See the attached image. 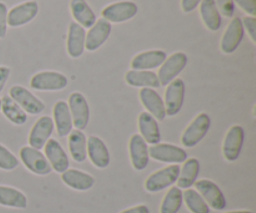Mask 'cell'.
<instances>
[{"label": "cell", "instance_id": "cell-6", "mask_svg": "<svg viewBox=\"0 0 256 213\" xmlns=\"http://www.w3.org/2000/svg\"><path fill=\"white\" fill-rule=\"evenodd\" d=\"M186 65L188 56L184 52H176V54H172V56L168 57L164 64H162V69H160L159 75H158L160 86H166L172 80L178 79V76L182 74V71L186 67Z\"/></svg>", "mask_w": 256, "mask_h": 213}, {"label": "cell", "instance_id": "cell-18", "mask_svg": "<svg viewBox=\"0 0 256 213\" xmlns=\"http://www.w3.org/2000/svg\"><path fill=\"white\" fill-rule=\"evenodd\" d=\"M45 155L49 161L50 166L52 170H55L59 174H62L66 170H69L70 161L68 157L66 152L62 147V145L56 141V140H49L45 145Z\"/></svg>", "mask_w": 256, "mask_h": 213}, {"label": "cell", "instance_id": "cell-28", "mask_svg": "<svg viewBox=\"0 0 256 213\" xmlns=\"http://www.w3.org/2000/svg\"><path fill=\"white\" fill-rule=\"evenodd\" d=\"M72 12L80 26L92 27L96 22V15L85 0H72Z\"/></svg>", "mask_w": 256, "mask_h": 213}, {"label": "cell", "instance_id": "cell-40", "mask_svg": "<svg viewBox=\"0 0 256 213\" xmlns=\"http://www.w3.org/2000/svg\"><path fill=\"white\" fill-rule=\"evenodd\" d=\"M202 0H182V7L184 12H192L196 9Z\"/></svg>", "mask_w": 256, "mask_h": 213}, {"label": "cell", "instance_id": "cell-5", "mask_svg": "<svg viewBox=\"0 0 256 213\" xmlns=\"http://www.w3.org/2000/svg\"><path fill=\"white\" fill-rule=\"evenodd\" d=\"M186 86L182 79H175L168 86L165 92V112L166 116H175L182 109Z\"/></svg>", "mask_w": 256, "mask_h": 213}, {"label": "cell", "instance_id": "cell-3", "mask_svg": "<svg viewBox=\"0 0 256 213\" xmlns=\"http://www.w3.org/2000/svg\"><path fill=\"white\" fill-rule=\"evenodd\" d=\"M195 185H196V191L202 195L208 206L212 207L216 211H222L226 209V197L215 182L210 181V180H200V181L195 182Z\"/></svg>", "mask_w": 256, "mask_h": 213}, {"label": "cell", "instance_id": "cell-41", "mask_svg": "<svg viewBox=\"0 0 256 213\" xmlns=\"http://www.w3.org/2000/svg\"><path fill=\"white\" fill-rule=\"evenodd\" d=\"M10 69L6 66H0V92L2 91L4 86L6 85L8 80L10 77Z\"/></svg>", "mask_w": 256, "mask_h": 213}, {"label": "cell", "instance_id": "cell-35", "mask_svg": "<svg viewBox=\"0 0 256 213\" xmlns=\"http://www.w3.org/2000/svg\"><path fill=\"white\" fill-rule=\"evenodd\" d=\"M18 166H19V160L16 159V156L0 144V169L12 171Z\"/></svg>", "mask_w": 256, "mask_h": 213}, {"label": "cell", "instance_id": "cell-42", "mask_svg": "<svg viewBox=\"0 0 256 213\" xmlns=\"http://www.w3.org/2000/svg\"><path fill=\"white\" fill-rule=\"evenodd\" d=\"M120 213H150V210L149 207L145 206V205H139V206L132 207V209H128Z\"/></svg>", "mask_w": 256, "mask_h": 213}, {"label": "cell", "instance_id": "cell-8", "mask_svg": "<svg viewBox=\"0 0 256 213\" xmlns=\"http://www.w3.org/2000/svg\"><path fill=\"white\" fill-rule=\"evenodd\" d=\"M68 105L72 112V125H75L80 131L86 129L90 120V107L84 95L82 92H72L69 96Z\"/></svg>", "mask_w": 256, "mask_h": 213}, {"label": "cell", "instance_id": "cell-39", "mask_svg": "<svg viewBox=\"0 0 256 213\" xmlns=\"http://www.w3.org/2000/svg\"><path fill=\"white\" fill-rule=\"evenodd\" d=\"M242 25H244V27H246L252 42H256V19L255 17L246 16L244 20H242Z\"/></svg>", "mask_w": 256, "mask_h": 213}, {"label": "cell", "instance_id": "cell-37", "mask_svg": "<svg viewBox=\"0 0 256 213\" xmlns=\"http://www.w3.org/2000/svg\"><path fill=\"white\" fill-rule=\"evenodd\" d=\"M8 7L4 2H0V39L6 36L8 31Z\"/></svg>", "mask_w": 256, "mask_h": 213}, {"label": "cell", "instance_id": "cell-22", "mask_svg": "<svg viewBox=\"0 0 256 213\" xmlns=\"http://www.w3.org/2000/svg\"><path fill=\"white\" fill-rule=\"evenodd\" d=\"M85 39H86V32L84 27L80 26L78 22H72L68 35V52L72 59H78L84 54Z\"/></svg>", "mask_w": 256, "mask_h": 213}, {"label": "cell", "instance_id": "cell-2", "mask_svg": "<svg viewBox=\"0 0 256 213\" xmlns=\"http://www.w3.org/2000/svg\"><path fill=\"white\" fill-rule=\"evenodd\" d=\"M180 175V166L179 165H172L165 169H162L160 171L154 172L150 175L149 179L145 182V189L149 192H159L165 190L166 187H170L178 181Z\"/></svg>", "mask_w": 256, "mask_h": 213}, {"label": "cell", "instance_id": "cell-27", "mask_svg": "<svg viewBox=\"0 0 256 213\" xmlns=\"http://www.w3.org/2000/svg\"><path fill=\"white\" fill-rule=\"evenodd\" d=\"M200 14L205 26L210 31H218L222 27V14L218 9L215 0H202L200 2Z\"/></svg>", "mask_w": 256, "mask_h": 213}, {"label": "cell", "instance_id": "cell-29", "mask_svg": "<svg viewBox=\"0 0 256 213\" xmlns=\"http://www.w3.org/2000/svg\"><path fill=\"white\" fill-rule=\"evenodd\" d=\"M200 172V162L196 159H189L185 161L182 169H180L179 179H178V187L179 189H190L196 182Z\"/></svg>", "mask_w": 256, "mask_h": 213}, {"label": "cell", "instance_id": "cell-44", "mask_svg": "<svg viewBox=\"0 0 256 213\" xmlns=\"http://www.w3.org/2000/svg\"><path fill=\"white\" fill-rule=\"evenodd\" d=\"M0 111H2V99H0Z\"/></svg>", "mask_w": 256, "mask_h": 213}, {"label": "cell", "instance_id": "cell-38", "mask_svg": "<svg viewBox=\"0 0 256 213\" xmlns=\"http://www.w3.org/2000/svg\"><path fill=\"white\" fill-rule=\"evenodd\" d=\"M234 1H236V4L252 17L256 15V0H234Z\"/></svg>", "mask_w": 256, "mask_h": 213}, {"label": "cell", "instance_id": "cell-30", "mask_svg": "<svg viewBox=\"0 0 256 213\" xmlns=\"http://www.w3.org/2000/svg\"><path fill=\"white\" fill-rule=\"evenodd\" d=\"M0 205L12 209H26L28 199L19 190L0 185Z\"/></svg>", "mask_w": 256, "mask_h": 213}, {"label": "cell", "instance_id": "cell-32", "mask_svg": "<svg viewBox=\"0 0 256 213\" xmlns=\"http://www.w3.org/2000/svg\"><path fill=\"white\" fill-rule=\"evenodd\" d=\"M2 111L5 117L15 125H24L28 120L26 112L9 95H5L2 99Z\"/></svg>", "mask_w": 256, "mask_h": 213}, {"label": "cell", "instance_id": "cell-19", "mask_svg": "<svg viewBox=\"0 0 256 213\" xmlns=\"http://www.w3.org/2000/svg\"><path fill=\"white\" fill-rule=\"evenodd\" d=\"M140 100H142L144 107L149 111V114L152 117L160 120V121L165 120L166 112H165L164 100L154 89L142 87V90H140Z\"/></svg>", "mask_w": 256, "mask_h": 213}, {"label": "cell", "instance_id": "cell-16", "mask_svg": "<svg viewBox=\"0 0 256 213\" xmlns=\"http://www.w3.org/2000/svg\"><path fill=\"white\" fill-rule=\"evenodd\" d=\"M112 24L105 19L96 20L94 26L90 27V31L88 32L86 39H85V49L88 51H95L99 47H102L109 39L112 34Z\"/></svg>", "mask_w": 256, "mask_h": 213}, {"label": "cell", "instance_id": "cell-31", "mask_svg": "<svg viewBox=\"0 0 256 213\" xmlns=\"http://www.w3.org/2000/svg\"><path fill=\"white\" fill-rule=\"evenodd\" d=\"M69 137V150L72 157L76 162H84L86 160V136L80 130H72Z\"/></svg>", "mask_w": 256, "mask_h": 213}, {"label": "cell", "instance_id": "cell-10", "mask_svg": "<svg viewBox=\"0 0 256 213\" xmlns=\"http://www.w3.org/2000/svg\"><path fill=\"white\" fill-rule=\"evenodd\" d=\"M20 159H22V164L28 167V170H30L32 174L45 176L52 171L46 157L39 150L32 149L30 146H24L20 150Z\"/></svg>", "mask_w": 256, "mask_h": 213}, {"label": "cell", "instance_id": "cell-7", "mask_svg": "<svg viewBox=\"0 0 256 213\" xmlns=\"http://www.w3.org/2000/svg\"><path fill=\"white\" fill-rule=\"evenodd\" d=\"M149 156L160 162L178 165L188 160V152L182 147L170 144H156L149 147Z\"/></svg>", "mask_w": 256, "mask_h": 213}, {"label": "cell", "instance_id": "cell-33", "mask_svg": "<svg viewBox=\"0 0 256 213\" xmlns=\"http://www.w3.org/2000/svg\"><path fill=\"white\" fill-rule=\"evenodd\" d=\"M182 191L179 187H172L162 200L160 213H178L182 206Z\"/></svg>", "mask_w": 256, "mask_h": 213}, {"label": "cell", "instance_id": "cell-11", "mask_svg": "<svg viewBox=\"0 0 256 213\" xmlns=\"http://www.w3.org/2000/svg\"><path fill=\"white\" fill-rule=\"evenodd\" d=\"M138 5L132 1H120L109 5L102 10V19L109 22H125L132 20L138 14Z\"/></svg>", "mask_w": 256, "mask_h": 213}, {"label": "cell", "instance_id": "cell-1", "mask_svg": "<svg viewBox=\"0 0 256 213\" xmlns=\"http://www.w3.org/2000/svg\"><path fill=\"white\" fill-rule=\"evenodd\" d=\"M210 126H212V119L208 114L198 115L194 121L188 126L182 134V142L185 147H194L204 139L209 132Z\"/></svg>", "mask_w": 256, "mask_h": 213}, {"label": "cell", "instance_id": "cell-9", "mask_svg": "<svg viewBox=\"0 0 256 213\" xmlns=\"http://www.w3.org/2000/svg\"><path fill=\"white\" fill-rule=\"evenodd\" d=\"M9 96L24 110L26 114L30 115H38L42 114L45 110V105L42 100L38 99L36 96L32 94L29 90L25 87L19 86H12L9 91Z\"/></svg>", "mask_w": 256, "mask_h": 213}, {"label": "cell", "instance_id": "cell-34", "mask_svg": "<svg viewBox=\"0 0 256 213\" xmlns=\"http://www.w3.org/2000/svg\"><path fill=\"white\" fill-rule=\"evenodd\" d=\"M182 199L186 202L188 209L192 213H210V207L196 190L188 189L182 194Z\"/></svg>", "mask_w": 256, "mask_h": 213}, {"label": "cell", "instance_id": "cell-12", "mask_svg": "<svg viewBox=\"0 0 256 213\" xmlns=\"http://www.w3.org/2000/svg\"><path fill=\"white\" fill-rule=\"evenodd\" d=\"M245 140V130L244 127L240 125H234L232 129L228 131L226 137L224 141V147H222V152H224V157L230 162H234L239 159L240 154H242V146H244Z\"/></svg>", "mask_w": 256, "mask_h": 213}, {"label": "cell", "instance_id": "cell-20", "mask_svg": "<svg viewBox=\"0 0 256 213\" xmlns=\"http://www.w3.org/2000/svg\"><path fill=\"white\" fill-rule=\"evenodd\" d=\"M88 155L92 165L99 169H106L110 164V152L105 142L98 136H90L88 139Z\"/></svg>", "mask_w": 256, "mask_h": 213}, {"label": "cell", "instance_id": "cell-36", "mask_svg": "<svg viewBox=\"0 0 256 213\" xmlns=\"http://www.w3.org/2000/svg\"><path fill=\"white\" fill-rule=\"evenodd\" d=\"M220 14L226 17H232L235 14V1L234 0H215Z\"/></svg>", "mask_w": 256, "mask_h": 213}, {"label": "cell", "instance_id": "cell-23", "mask_svg": "<svg viewBox=\"0 0 256 213\" xmlns=\"http://www.w3.org/2000/svg\"><path fill=\"white\" fill-rule=\"evenodd\" d=\"M139 129L142 132V139L146 144L156 145L162 140V132H160L159 124L156 119L152 117L149 112H142L139 116Z\"/></svg>", "mask_w": 256, "mask_h": 213}, {"label": "cell", "instance_id": "cell-24", "mask_svg": "<svg viewBox=\"0 0 256 213\" xmlns=\"http://www.w3.org/2000/svg\"><path fill=\"white\" fill-rule=\"evenodd\" d=\"M62 179L66 186L78 190V191H88L95 185V179L92 175L75 169L66 170L65 172H62Z\"/></svg>", "mask_w": 256, "mask_h": 213}, {"label": "cell", "instance_id": "cell-14", "mask_svg": "<svg viewBox=\"0 0 256 213\" xmlns=\"http://www.w3.org/2000/svg\"><path fill=\"white\" fill-rule=\"evenodd\" d=\"M39 12V5L36 1H28L12 7L8 12V25L12 27H19L29 24L36 17Z\"/></svg>", "mask_w": 256, "mask_h": 213}, {"label": "cell", "instance_id": "cell-17", "mask_svg": "<svg viewBox=\"0 0 256 213\" xmlns=\"http://www.w3.org/2000/svg\"><path fill=\"white\" fill-rule=\"evenodd\" d=\"M130 150V159L135 170L142 171L149 165V147H148L146 141L142 139V135L135 134L130 139L129 144Z\"/></svg>", "mask_w": 256, "mask_h": 213}, {"label": "cell", "instance_id": "cell-25", "mask_svg": "<svg viewBox=\"0 0 256 213\" xmlns=\"http://www.w3.org/2000/svg\"><path fill=\"white\" fill-rule=\"evenodd\" d=\"M54 125L59 136L65 137L72 131V117L66 101H58L54 106Z\"/></svg>", "mask_w": 256, "mask_h": 213}, {"label": "cell", "instance_id": "cell-43", "mask_svg": "<svg viewBox=\"0 0 256 213\" xmlns=\"http://www.w3.org/2000/svg\"><path fill=\"white\" fill-rule=\"evenodd\" d=\"M226 213H252L250 211H232V212H226Z\"/></svg>", "mask_w": 256, "mask_h": 213}, {"label": "cell", "instance_id": "cell-21", "mask_svg": "<svg viewBox=\"0 0 256 213\" xmlns=\"http://www.w3.org/2000/svg\"><path fill=\"white\" fill-rule=\"evenodd\" d=\"M166 52L162 50H152L136 55L132 61V70H152L162 66L166 60Z\"/></svg>", "mask_w": 256, "mask_h": 213}, {"label": "cell", "instance_id": "cell-13", "mask_svg": "<svg viewBox=\"0 0 256 213\" xmlns=\"http://www.w3.org/2000/svg\"><path fill=\"white\" fill-rule=\"evenodd\" d=\"M54 120L49 116L40 117L36 124L32 126L29 136L30 147L36 150H42L50 140V136L54 132Z\"/></svg>", "mask_w": 256, "mask_h": 213}, {"label": "cell", "instance_id": "cell-4", "mask_svg": "<svg viewBox=\"0 0 256 213\" xmlns=\"http://www.w3.org/2000/svg\"><path fill=\"white\" fill-rule=\"evenodd\" d=\"M69 81L65 75L54 71H44L34 75L30 86L39 91H60L68 86Z\"/></svg>", "mask_w": 256, "mask_h": 213}, {"label": "cell", "instance_id": "cell-26", "mask_svg": "<svg viewBox=\"0 0 256 213\" xmlns=\"http://www.w3.org/2000/svg\"><path fill=\"white\" fill-rule=\"evenodd\" d=\"M128 84L134 87H149L158 89L160 86L159 77L155 72L146 70H130L125 76Z\"/></svg>", "mask_w": 256, "mask_h": 213}, {"label": "cell", "instance_id": "cell-15", "mask_svg": "<svg viewBox=\"0 0 256 213\" xmlns=\"http://www.w3.org/2000/svg\"><path fill=\"white\" fill-rule=\"evenodd\" d=\"M245 27L240 17H235L228 26L222 40V50L224 54H232L244 39Z\"/></svg>", "mask_w": 256, "mask_h": 213}]
</instances>
